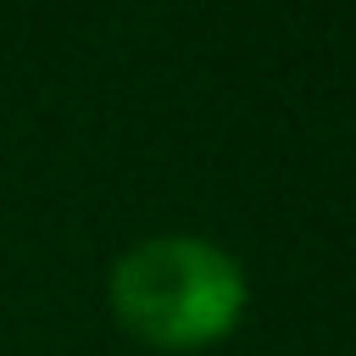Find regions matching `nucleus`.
<instances>
[{
  "instance_id": "1",
  "label": "nucleus",
  "mask_w": 356,
  "mask_h": 356,
  "mask_svg": "<svg viewBox=\"0 0 356 356\" xmlns=\"http://www.w3.org/2000/svg\"><path fill=\"white\" fill-rule=\"evenodd\" d=\"M106 306L128 339L161 356L222 345L250 312V278L234 250L200 234H150L106 273Z\"/></svg>"
}]
</instances>
